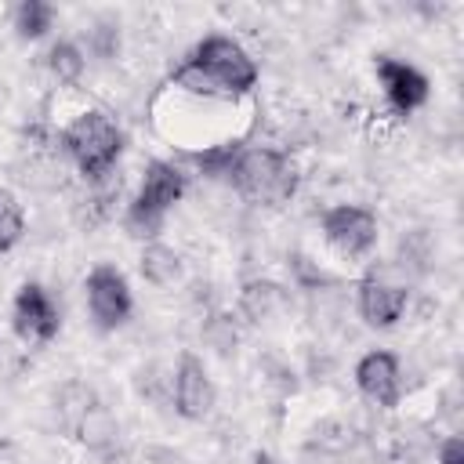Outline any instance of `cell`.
<instances>
[{"label":"cell","instance_id":"1","mask_svg":"<svg viewBox=\"0 0 464 464\" xmlns=\"http://www.w3.org/2000/svg\"><path fill=\"white\" fill-rule=\"evenodd\" d=\"M257 83L254 58L228 36H207L174 69V87L199 98H239Z\"/></svg>","mask_w":464,"mask_h":464},{"label":"cell","instance_id":"2","mask_svg":"<svg viewBox=\"0 0 464 464\" xmlns=\"http://www.w3.org/2000/svg\"><path fill=\"white\" fill-rule=\"evenodd\" d=\"M228 181L243 199L261 207H279L297 192V167L290 156L276 149H239Z\"/></svg>","mask_w":464,"mask_h":464},{"label":"cell","instance_id":"3","mask_svg":"<svg viewBox=\"0 0 464 464\" xmlns=\"http://www.w3.org/2000/svg\"><path fill=\"white\" fill-rule=\"evenodd\" d=\"M62 145L72 156V163L80 167V174L87 178H105L120 152H123V130L98 109L80 112L65 130H62Z\"/></svg>","mask_w":464,"mask_h":464},{"label":"cell","instance_id":"4","mask_svg":"<svg viewBox=\"0 0 464 464\" xmlns=\"http://www.w3.org/2000/svg\"><path fill=\"white\" fill-rule=\"evenodd\" d=\"M185 196V174L174 167V163H163V160H152L145 167V178H141V188L127 210V228L130 236H141V239H152L160 228H163V218L167 210Z\"/></svg>","mask_w":464,"mask_h":464},{"label":"cell","instance_id":"5","mask_svg":"<svg viewBox=\"0 0 464 464\" xmlns=\"http://www.w3.org/2000/svg\"><path fill=\"white\" fill-rule=\"evenodd\" d=\"M62 413H65V424L72 428V435H76L87 450H105V446H112L116 424H112L109 410L94 399L91 388L69 384V388L62 392Z\"/></svg>","mask_w":464,"mask_h":464},{"label":"cell","instance_id":"6","mask_svg":"<svg viewBox=\"0 0 464 464\" xmlns=\"http://www.w3.org/2000/svg\"><path fill=\"white\" fill-rule=\"evenodd\" d=\"M323 239L341 257H366L377 246V218L352 203L330 207L323 214Z\"/></svg>","mask_w":464,"mask_h":464},{"label":"cell","instance_id":"7","mask_svg":"<svg viewBox=\"0 0 464 464\" xmlns=\"http://www.w3.org/2000/svg\"><path fill=\"white\" fill-rule=\"evenodd\" d=\"M83 290H87L91 319L102 330H116L120 323H127L134 301H130V286H127L123 272H116L112 265H98V268H91Z\"/></svg>","mask_w":464,"mask_h":464},{"label":"cell","instance_id":"8","mask_svg":"<svg viewBox=\"0 0 464 464\" xmlns=\"http://www.w3.org/2000/svg\"><path fill=\"white\" fill-rule=\"evenodd\" d=\"M11 319H14V334L22 341H29V344H47L62 326L58 308H54V301L47 297V290L40 283H25L14 294Z\"/></svg>","mask_w":464,"mask_h":464},{"label":"cell","instance_id":"9","mask_svg":"<svg viewBox=\"0 0 464 464\" xmlns=\"http://www.w3.org/2000/svg\"><path fill=\"white\" fill-rule=\"evenodd\" d=\"M174 406L185 420H203L210 410H214V381L207 373V366L185 352L181 362H178V373H174Z\"/></svg>","mask_w":464,"mask_h":464},{"label":"cell","instance_id":"10","mask_svg":"<svg viewBox=\"0 0 464 464\" xmlns=\"http://www.w3.org/2000/svg\"><path fill=\"white\" fill-rule=\"evenodd\" d=\"M377 80L384 87V98L395 112H413L428 102V76L406 62H395V58H377Z\"/></svg>","mask_w":464,"mask_h":464},{"label":"cell","instance_id":"11","mask_svg":"<svg viewBox=\"0 0 464 464\" xmlns=\"http://www.w3.org/2000/svg\"><path fill=\"white\" fill-rule=\"evenodd\" d=\"M355 388L370 402L392 410L399 402V359L392 352H366L355 362Z\"/></svg>","mask_w":464,"mask_h":464},{"label":"cell","instance_id":"12","mask_svg":"<svg viewBox=\"0 0 464 464\" xmlns=\"http://www.w3.org/2000/svg\"><path fill=\"white\" fill-rule=\"evenodd\" d=\"M406 286H395V283H384L377 276H366L359 283V315L366 319V326H377V330H388L402 319L406 312Z\"/></svg>","mask_w":464,"mask_h":464},{"label":"cell","instance_id":"13","mask_svg":"<svg viewBox=\"0 0 464 464\" xmlns=\"http://www.w3.org/2000/svg\"><path fill=\"white\" fill-rule=\"evenodd\" d=\"M54 22V7L47 0H22L14 7V29L22 40H40Z\"/></svg>","mask_w":464,"mask_h":464},{"label":"cell","instance_id":"14","mask_svg":"<svg viewBox=\"0 0 464 464\" xmlns=\"http://www.w3.org/2000/svg\"><path fill=\"white\" fill-rule=\"evenodd\" d=\"M178 254L174 250H167V246H160V243H152V246H145V254H141V276L149 279V283H156V286H167V283H174L178 279Z\"/></svg>","mask_w":464,"mask_h":464},{"label":"cell","instance_id":"15","mask_svg":"<svg viewBox=\"0 0 464 464\" xmlns=\"http://www.w3.org/2000/svg\"><path fill=\"white\" fill-rule=\"evenodd\" d=\"M47 69L58 76V83H76L80 72H83V54L76 44L69 40H58L51 51H47Z\"/></svg>","mask_w":464,"mask_h":464},{"label":"cell","instance_id":"16","mask_svg":"<svg viewBox=\"0 0 464 464\" xmlns=\"http://www.w3.org/2000/svg\"><path fill=\"white\" fill-rule=\"evenodd\" d=\"M22 232H25V214L18 199L7 188H0V254H7L22 239Z\"/></svg>","mask_w":464,"mask_h":464},{"label":"cell","instance_id":"17","mask_svg":"<svg viewBox=\"0 0 464 464\" xmlns=\"http://www.w3.org/2000/svg\"><path fill=\"white\" fill-rule=\"evenodd\" d=\"M279 301H283V290H279L276 283H246V286H243V308H246L254 319L268 315V308H276Z\"/></svg>","mask_w":464,"mask_h":464},{"label":"cell","instance_id":"18","mask_svg":"<svg viewBox=\"0 0 464 464\" xmlns=\"http://www.w3.org/2000/svg\"><path fill=\"white\" fill-rule=\"evenodd\" d=\"M439 464H464V442H460L457 435L442 442V450H439Z\"/></svg>","mask_w":464,"mask_h":464}]
</instances>
